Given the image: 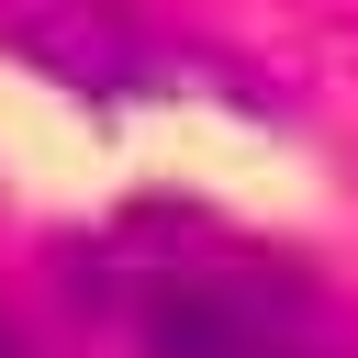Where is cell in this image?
I'll return each instance as SVG.
<instances>
[{"label":"cell","instance_id":"cell-1","mask_svg":"<svg viewBox=\"0 0 358 358\" xmlns=\"http://www.w3.org/2000/svg\"><path fill=\"white\" fill-rule=\"evenodd\" d=\"M67 291L123 358H358V302L302 246L179 201H134L78 235Z\"/></svg>","mask_w":358,"mask_h":358},{"label":"cell","instance_id":"cell-2","mask_svg":"<svg viewBox=\"0 0 358 358\" xmlns=\"http://www.w3.org/2000/svg\"><path fill=\"white\" fill-rule=\"evenodd\" d=\"M11 22V45L34 56V67H56L67 90H168V78H190V67H213V56H190V45H168V34H145L123 0H11L0 11Z\"/></svg>","mask_w":358,"mask_h":358},{"label":"cell","instance_id":"cell-3","mask_svg":"<svg viewBox=\"0 0 358 358\" xmlns=\"http://www.w3.org/2000/svg\"><path fill=\"white\" fill-rule=\"evenodd\" d=\"M0 358H11V324H0Z\"/></svg>","mask_w":358,"mask_h":358}]
</instances>
